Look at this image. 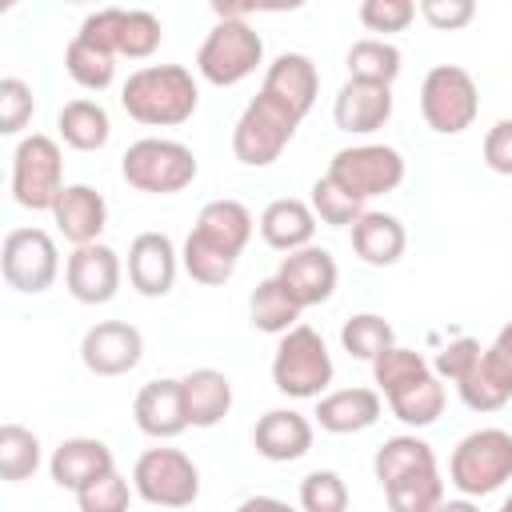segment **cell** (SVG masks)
<instances>
[{"mask_svg":"<svg viewBox=\"0 0 512 512\" xmlns=\"http://www.w3.org/2000/svg\"><path fill=\"white\" fill-rule=\"evenodd\" d=\"M480 340L476 336H456V340H448L440 352H436V360H432V372L440 376V380H448V384H460L476 364H480Z\"/></svg>","mask_w":512,"mask_h":512,"instance_id":"43","label":"cell"},{"mask_svg":"<svg viewBox=\"0 0 512 512\" xmlns=\"http://www.w3.org/2000/svg\"><path fill=\"white\" fill-rule=\"evenodd\" d=\"M64 192V156L60 144L44 132H32L12 152V200L28 212H52Z\"/></svg>","mask_w":512,"mask_h":512,"instance_id":"10","label":"cell"},{"mask_svg":"<svg viewBox=\"0 0 512 512\" xmlns=\"http://www.w3.org/2000/svg\"><path fill=\"white\" fill-rule=\"evenodd\" d=\"M504 512H512V492H508V496H504Z\"/></svg>","mask_w":512,"mask_h":512,"instance_id":"48","label":"cell"},{"mask_svg":"<svg viewBox=\"0 0 512 512\" xmlns=\"http://www.w3.org/2000/svg\"><path fill=\"white\" fill-rule=\"evenodd\" d=\"M332 376H336L332 352L312 324H292L288 332H280V344L272 356L276 392H284L292 400H316L328 392Z\"/></svg>","mask_w":512,"mask_h":512,"instance_id":"4","label":"cell"},{"mask_svg":"<svg viewBox=\"0 0 512 512\" xmlns=\"http://www.w3.org/2000/svg\"><path fill=\"white\" fill-rule=\"evenodd\" d=\"M16 4H20V0H0V8H4V12H12Z\"/></svg>","mask_w":512,"mask_h":512,"instance_id":"47","label":"cell"},{"mask_svg":"<svg viewBox=\"0 0 512 512\" xmlns=\"http://www.w3.org/2000/svg\"><path fill=\"white\" fill-rule=\"evenodd\" d=\"M312 420L296 408H268L252 428V448L272 464H292L312 452Z\"/></svg>","mask_w":512,"mask_h":512,"instance_id":"21","label":"cell"},{"mask_svg":"<svg viewBox=\"0 0 512 512\" xmlns=\"http://www.w3.org/2000/svg\"><path fill=\"white\" fill-rule=\"evenodd\" d=\"M308 204H312L316 220H320V224H332V228H352V224L360 220V212H364V200H356L352 192H344V188H340L336 180H328V176H320V180L312 184Z\"/></svg>","mask_w":512,"mask_h":512,"instance_id":"38","label":"cell"},{"mask_svg":"<svg viewBox=\"0 0 512 512\" xmlns=\"http://www.w3.org/2000/svg\"><path fill=\"white\" fill-rule=\"evenodd\" d=\"M120 172L136 192L172 196L196 180L200 164H196V152L188 144L164 140V136H144V140L128 144V152L120 156Z\"/></svg>","mask_w":512,"mask_h":512,"instance_id":"6","label":"cell"},{"mask_svg":"<svg viewBox=\"0 0 512 512\" xmlns=\"http://www.w3.org/2000/svg\"><path fill=\"white\" fill-rule=\"evenodd\" d=\"M112 468H116L112 448L104 440H96V436H68V440L56 444V452L48 460L52 484L64 488V492H72V496L80 488H88L92 480H100L104 472H112Z\"/></svg>","mask_w":512,"mask_h":512,"instance_id":"22","label":"cell"},{"mask_svg":"<svg viewBox=\"0 0 512 512\" xmlns=\"http://www.w3.org/2000/svg\"><path fill=\"white\" fill-rule=\"evenodd\" d=\"M252 228H256V220L240 200H228V196L208 200L184 240V252H180L184 272L208 288L228 284L240 264V252L252 240Z\"/></svg>","mask_w":512,"mask_h":512,"instance_id":"1","label":"cell"},{"mask_svg":"<svg viewBox=\"0 0 512 512\" xmlns=\"http://www.w3.org/2000/svg\"><path fill=\"white\" fill-rule=\"evenodd\" d=\"M56 132H60V140H64L68 148H76V152H100V148L108 144V136H112V120H108V108H104L100 100L80 96V100H68V104L60 108Z\"/></svg>","mask_w":512,"mask_h":512,"instance_id":"30","label":"cell"},{"mask_svg":"<svg viewBox=\"0 0 512 512\" xmlns=\"http://www.w3.org/2000/svg\"><path fill=\"white\" fill-rule=\"evenodd\" d=\"M132 488L152 508H188L200 496V468L180 448H148L132 464Z\"/></svg>","mask_w":512,"mask_h":512,"instance_id":"11","label":"cell"},{"mask_svg":"<svg viewBox=\"0 0 512 512\" xmlns=\"http://www.w3.org/2000/svg\"><path fill=\"white\" fill-rule=\"evenodd\" d=\"M64 4H92V0H64Z\"/></svg>","mask_w":512,"mask_h":512,"instance_id":"49","label":"cell"},{"mask_svg":"<svg viewBox=\"0 0 512 512\" xmlns=\"http://www.w3.org/2000/svg\"><path fill=\"white\" fill-rule=\"evenodd\" d=\"M188 428H216L232 408V380L220 368H192L180 376Z\"/></svg>","mask_w":512,"mask_h":512,"instance_id":"27","label":"cell"},{"mask_svg":"<svg viewBox=\"0 0 512 512\" xmlns=\"http://www.w3.org/2000/svg\"><path fill=\"white\" fill-rule=\"evenodd\" d=\"M484 164L496 176H512V116L496 120L484 136Z\"/></svg>","mask_w":512,"mask_h":512,"instance_id":"45","label":"cell"},{"mask_svg":"<svg viewBox=\"0 0 512 512\" xmlns=\"http://www.w3.org/2000/svg\"><path fill=\"white\" fill-rule=\"evenodd\" d=\"M296 128H300V116L288 104H280L268 92H256L232 128V152L248 168H268L292 144Z\"/></svg>","mask_w":512,"mask_h":512,"instance_id":"7","label":"cell"},{"mask_svg":"<svg viewBox=\"0 0 512 512\" xmlns=\"http://www.w3.org/2000/svg\"><path fill=\"white\" fill-rule=\"evenodd\" d=\"M424 372H432V364H428L416 348H400V344H388V348L372 360V380H376L380 396H388V392H396V388L420 380Z\"/></svg>","mask_w":512,"mask_h":512,"instance_id":"37","label":"cell"},{"mask_svg":"<svg viewBox=\"0 0 512 512\" xmlns=\"http://www.w3.org/2000/svg\"><path fill=\"white\" fill-rule=\"evenodd\" d=\"M420 16L436 32H460L476 20V0H416Z\"/></svg>","mask_w":512,"mask_h":512,"instance_id":"44","label":"cell"},{"mask_svg":"<svg viewBox=\"0 0 512 512\" xmlns=\"http://www.w3.org/2000/svg\"><path fill=\"white\" fill-rule=\"evenodd\" d=\"M64 72H68L80 88L104 92V88L116 80V56L104 52V48H96V44L84 40V36H72L68 48H64Z\"/></svg>","mask_w":512,"mask_h":512,"instance_id":"34","label":"cell"},{"mask_svg":"<svg viewBox=\"0 0 512 512\" xmlns=\"http://www.w3.org/2000/svg\"><path fill=\"white\" fill-rule=\"evenodd\" d=\"M132 496H136V488L112 468L100 480H92L88 488H80L76 492V504H80V512H124Z\"/></svg>","mask_w":512,"mask_h":512,"instance_id":"40","label":"cell"},{"mask_svg":"<svg viewBox=\"0 0 512 512\" xmlns=\"http://www.w3.org/2000/svg\"><path fill=\"white\" fill-rule=\"evenodd\" d=\"M176 272H180V252L168 232H140L128 244V284L140 296L148 300L168 296L176 284Z\"/></svg>","mask_w":512,"mask_h":512,"instance_id":"20","label":"cell"},{"mask_svg":"<svg viewBox=\"0 0 512 512\" xmlns=\"http://www.w3.org/2000/svg\"><path fill=\"white\" fill-rule=\"evenodd\" d=\"M132 420L144 436L152 440H176L184 428H188V412H184V392H180V380L172 376H160V380H148L136 400H132Z\"/></svg>","mask_w":512,"mask_h":512,"instance_id":"23","label":"cell"},{"mask_svg":"<svg viewBox=\"0 0 512 512\" xmlns=\"http://www.w3.org/2000/svg\"><path fill=\"white\" fill-rule=\"evenodd\" d=\"M324 176L336 180L356 200H372L404 184V156L392 144H352L328 160Z\"/></svg>","mask_w":512,"mask_h":512,"instance_id":"12","label":"cell"},{"mask_svg":"<svg viewBox=\"0 0 512 512\" xmlns=\"http://www.w3.org/2000/svg\"><path fill=\"white\" fill-rule=\"evenodd\" d=\"M332 120L348 136H372V132H380L392 120V84L348 76L340 84V92H336Z\"/></svg>","mask_w":512,"mask_h":512,"instance_id":"18","label":"cell"},{"mask_svg":"<svg viewBox=\"0 0 512 512\" xmlns=\"http://www.w3.org/2000/svg\"><path fill=\"white\" fill-rule=\"evenodd\" d=\"M416 8V0H360V24L376 36H392L416 20Z\"/></svg>","mask_w":512,"mask_h":512,"instance_id":"41","label":"cell"},{"mask_svg":"<svg viewBox=\"0 0 512 512\" xmlns=\"http://www.w3.org/2000/svg\"><path fill=\"white\" fill-rule=\"evenodd\" d=\"M256 228H260V236H264L268 248L296 252V248L312 244V236H316V212H312V204H304L296 196H280V200H272L260 212V224Z\"/></svg>","mask_w":512,"mask_h":512,"instance_id":"29","label":"cell"},{"mask_svg":"<svg viewBox=\"0 0 512 512\" xmlns=\"http://www.w3.org/2000/svg\"><path fill=\"white\" fill-rule=\"evenodd\" d=\"M264 64V40L248 20H216L196 52L200 80L216 88H236Z\"/></svg>","mask_w":512,"mask_h":512,"instance_id":"8","label":"cell"},{"mask_svg":"<svg viewBox=\"0 0 512 512\" xmlns=\"http://www.w3.org/2000/svg\"><path fill=\"white\" fill-rule=\"evenodd\" d=\"M344 64H348V76L392 84L400 76V68H404V56H400V48L388 36H364V40H356L348 48Z\"/></svg>","mask_w":512,"mask_h":512,"instance_id":"33","label":"cell"},{"mask_svg":"<svg viewBox=\"0 0 512 512\" xmlns=\"http://www.w3.org/2000/svg\"><path fill=\"white\" fill-rule=\"evenodd\" d=\"M140 356H144V336L128 320H100L80 340V360L92 376H124L140 364Z\"/></svg>","mask_w":512,"mask_h":512,"instance_id":"17","label":"cell"},{"mask_svg":"<svg viewBox=\"0 0 512 512\" xmlns=\"http://www.w3.org/2000/svg\"><path fill=\"white\" fill-rule=\"evenodd\" d=\"M308 0H208L216 20H248L252 12H296Z\"/></svg>","mask_w":512,"mask_h":512,"instance_id":"46","label":"cell"},{"mask_svg":"<svg viewBox=\"0 0 512 512\" xmlns=\"http://www.w3.org/2000/svg\"><path fill=\"white\" fill-rule=\"evenodd\" d=\"M384 400H388V408H392V416H396L400 424H408V428H428V424L440 420L448 396H444V380H440L436 372H424L420 380H412V384L388 392Z\"/></svg>","mask_w":512,"mask_h":512,"instance_id":"31","label":"cell"},{"mask_svg":"<svg viewBox=\"0 0 512 512\" xmlns=\"http://www.w3.org/2000/svg\"><path fill=\"white\" fill-rule=\"evenodd\" d=\"M372 472L392 512H432L444 504V480L436 468V452L428 440L412 432L388 436L372 456Z\"/></svg>","mask_w":512,"mask_h":512,"instance_id":"2","label":"cell"},{"mask_svg":"<svg viewBox=\"0 0 512 512\" xmlns=\"http://www.w3.org/2000/svg\"><path fill=\"white\" fill-rule=\"evenodd\" d=\"M456 392L472 412H496L512 400V320L480 352V364L456 384Z\"/></svg>","mask_w":512,"mask_h":512,"instance_id":"15","label":"cell"},{"mask_svg":"<svg viewBox=\"0 0 512 512\" xmlns=\"http://www.w3.org/2000/svg\"><path fill=\"white\" fill-rule=\"evenodd\" d=\"M120 280H124L120 256H116V248H108V244H100V240L76 244L72 256L64 260L68 296L80 300V304H108V300L120 292Z\"/></svg>","mask_w":512,"mask_h":512,"instance_id":"16","label":"cell"},{"mask_svg":"<svg viewBox=\"0 0 512 512\" xmlns=\"http://www.w3.org/2000/svg\"><path fill=\"white\" fill-rule=\"evenodd\" d=\"M32 112H36L32 88H28L20 76H4V80H0V132H4V136L24 132V124L32 120Z\"/></svg>","mask_w":512,"mask_h":512,"instance_id":"42","label":"cell"},{"mask_svg":"<svg viewBox=\"0 0 512 512\" xmlns=\"http://www.w3.org/2000/svg\"><path fill=\"white\" fill-rule=\"evenodd\" d=\"M512 480V432L504 428H476L468 432L448 460V484L468 496H492L496 488H504Z\"/></svg>","mask_w":512,"mask_h":512,"instance_id":"5","label":"cell"},{"mask_svg":"<svg viewBox=\"0 0 512 512\" xmlns=\"http://www.w3.org/2000/svg\"><path fill=\"white\" fill-rule=\"evenodd\" d=\"M340 344H344V352H348L352 360H368V364H372L388 344H396V332H392V324H388L384 316H376V312H356L352 320H344Z\"/></svg>","mask_w":512,"mask_h":512,"instance_id":"36","label":"cell"},{"mask_svg":"<svg viewBox=\"0 0 512 512\" xmlns=\"http://www.w3.org/2000/svg\"><path fill=\"white\" fill-rule=\"evenodd\" d=\"M408 248V232L392 212H360L352 224V252L372 268H392Z\"/></svg>","mask_w":512,"mask_h":512,"instance_id":"28","label":"cell"},{"mask_svg":"<svg viewBox=\"0 0 512 512\" xmlns=\"http://www.w3.org/2000/svg\"><path fill=\"white\" fill-rule=\"evenodd\" d=\"M200 84L184 64H144L120 88V108L148 128H176L192 120Z\"/></svg>","mask_w":512,"mask_h":512,"instance_id":"3","label":"cell"},{"mask_svg":"<svg viewBox=\"0 0 512 512\" xmlns=\"http://www.w3.org/2000/svg\"><path fill=\"white\" fill-rule=\"evenodd\" d=\"M480 112V88L468 68L460 64H436L428 68L420 84V116L436 136H460L476 124Z\"/></svg>","mask_w":512,"mask_h":512,"instance_id":"9","label":"cell"},{"mask_svg":"<svg viewBox=\"0 0 512 512\" xmlns=\"http://www.w3.org/2000/svg\"><path fill=\"white\" fill-rule=\"evenodd\" d=\"M380 412H384L380 388H336V392L316 396L312 420L332 436H352V432L372 428L380 420Z\"/></svg>","mask_w":512,"mask_h":512,"instance_id":"24","label":"cell"},{"mask_svg":"<svg viewBox=\"0 0 512 512\" xmlns=\"http://www.w3.org/2000/svg\"><path fill=\"white\" fill-rule=\"evenodd\" d=\"M260 92L276 96L280 104H288V108L304 120V116L312 112L316 96H320V72H316V64H312V56H304V52H280V56L268 64Z\"/></svg>","mask_w":512,"mask_h":512,"instance_id":"25","label":"cell"},{"mask_svg":"<svg viewBox=\"0 0 512 512\" xmlns=\"http://www.w3.org/2000/svg\"><path fill=\"white\" fill-rule=\"evenodd\" d=\"M0 272L4 284L28 296H40L60 276V252L56 240L44 228H12L0 248Z\"/></svg>","mask_w":512,"mask_h":512,"instance_id":"14","label":"cell"},{"mask_svg":"<svg viewBox=\"0 0 512 512\" xmlns=\"http://www.w3.org/2000/svg\"><path fill=\"white\" fill-rule=\"evenodd\" d=\"M76 36L92 40L96 48H104L112 56L148 60L164 40V24L144 8H96L84 16Z\"/></svg>","mask_w":512,"mask_h":512,"instance_id":"13","label":"cell"},{"mask_svg":"<svg viewBox=\"0 0 512 512\" xmlns=\"http://www.w3.org/2000/svg\"><path fill=\"white\" fill-rule=\"evenodd\" d=\"M40 436L24 424H4L0 428V476L8 484H20L28 476H36L40 468Z\"/></svg>","mask_w":512,"mask_h":512,"instance_id":"35","label":"cell"},{"mask_svg":"<svg viewBox=\"0 0 512 512\" xmlns=\"http://www.w3.org/2000/svg\"><path fill=\"white\" fill-rule=\"evenodd\" d=\"M300 504L308 512H344L348 508V484L332 468H316L300 480Z\"/></svg>","mask_w":512,"mask_h":512,"instance_id":"39","label":"cell"},{"mask_svg":"<svg viewBox=\"0 0 512 512\" xmlns=\"http://www.w3.org/2000/svg\"><path fill=\"white\" fill-rule=\"evenodd\" d=\"M300 304L288 296V288L280 284V276H268L252 288V300H248V316H252V328L256 332H268V336H280L288 332L292 324H300Z\"/></svg>","mask_w":512,"mask_h":512,"instance_id":"32","label":"cell"},{"mask_svg":"<svg viewBox=\"0 0 512 512\" xmlns=\"http://www.w3.org/2000/svg\"><path fill=\"white\" fill-rule=\"evenodd\" d=\"M276 276H280V284L288 288V296H292L300 308H316V304L332 300L336 280H340V268H336V260H332L328 248L304 244V248H296V252H284Z\"/></svg>","mask_w":512,"mask_h":512,"instance_id":"19","label":"cell"},{"mask_svg":"<svg viewBox=\"0 0 512 512\" xmlns=\"http://www.w3.org/2000/svg\"><path fill=\"white\" fill-rule=\"evenodd\" d=\"M52 220L72 248L92 244L108 228V204L92 184H64V192L52 204Z\"/></svg>","mask_w":512,"mask_h":512,"instance_id":"26","label":"cell"}]
</instances>
